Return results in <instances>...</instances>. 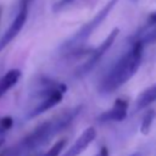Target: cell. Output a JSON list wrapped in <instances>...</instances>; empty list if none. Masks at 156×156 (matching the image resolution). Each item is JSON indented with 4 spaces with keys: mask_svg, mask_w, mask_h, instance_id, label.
<instances>
[{
    "mask_svg": "<svg viewBox=\"0 0 156 156\" xmlns=\"http://www.w3.org/2000/svg\"><path fill=\"white\" fill-rule=\"evenodd\" d=\"M95 156H108V150H107V147L102 146V147L99 150V152H98Z\"/></svg>",
    "mask_w": 156,
    "mask_h": 156,
    "instance_id": "9a60e30c",
    "label": "cell"
},
{
    "mask_svg": "<svg viewBox=\"0 0 156 156\" xmlns=\"http://www.w3.org/2000/svg\"><path fill=\"white\" fill-rule=\"evenodd\" d=\"M26 1H28V2H30V1H32V0H26Z\"/></svg>",
    "mask_w": 156,
    "mask_h": 156,
    "instance_id": "d6986e66",
    "label": "cell"
},
{
    "mask_svg": "<svg viewBox=\"0 0 156 156\" xmlns=\"http://www.w3.org/2000/svg\"><path fill=\"white\" fill-rule=\"evenodd\" d=\"M4 143H5V139H4L2 136H0V147L4 145Z\"/></svg>",
    "mask_w": 156,
    "mask_h": 156,
    "instance_id": "2e32d148",
    "label": "cell"
},
{
    "mask_svg": "<svg viewBox=\"0 0 156 156\" xmlns=\"http://www.w3.org/2000/svg\"><path fill=\"white\" fill-rule=\"evenodd\" d=\"M129 156H141V154H140V152H134V154H132V155H129Z\"/></svg>",
    "mask_w": 156,
    "mask_h": 156,
    "instance_id": "e0dca14e",
    "label": "cell"
},
{
    "mask_svg": "<svg viewBox=\"0 0 156 156\" xmlns=\"http://www.w3.org/2000/svg\"><path fill=\"white\" fill-rule=\"evenodd\" d=\"M66 90H67V88L65 84L50 82V84L45 85L44 90L40 93V101L34 107H32L27 118L30 119L33 117H37V116L46 112L51 107L56 106L57 104H60L61 100L63 99Z\"/></svg>",
    "mask_w": 156,
    "mask_h": 156,
    "instance_id": "277c9868",
    "label": "cell"
},
{
    "mask_svg": "<svg viewBox=\"0 0 156 156\" xmlns=\"http://www.w3.org/2000/svg\"><path fill=\"white\" fill-rule=\"evenodd\" d=\"M0 156H4V155H0Z\"/></svg>",
    "mask_w": 156,
    "mask_h": 156,
    "instance_id": "ffe728a7",
    "label": "cell"
},
{
    "mask_svg": "<svg viewBox=\"0 0 156 156\" xmlns=\"http://www.w3.org/2000/svg\"><path fill=\"white\" fill-rule=\"evenodd\" d=\"M144 45L139 41H133L130 48L116 61L112 68L106 73L99 84L101 94H110L124 85L138 72L143 58Z\"/></svg>",
    "mask_w": 156,
    "mask_h": 156,
    "instance_id": "6da1fadb",
    "label": "cell"
},
{
    "mask_svg": "<svg viewBox=\"0 0 156 156\" xmlns=\"http://www.w3.org/2000/svg\"><path fill=\"white\" fill-rule=\"evenodd\" d=\"M155 101H156V83L150 85L143 93L139 94L136 102H135V111H140V110L150 106Z\"/></svg>",
    "mask_w": 156,
    "mask_h": 156,
    "instance_id": "30bf717a",
    "label": "cell"
},
{
    "mask_svg": "<svg viewBox=\"0 0 156 156\" xmlns=\"http://www.w3.org/2000/svg\"><path fill=\"white\" fill-rule=\"evenodd\" d=\"M155 119H156V110L151 108V110H149L144 115V117L141 119V123H140V133L144 134V135H147L150 133V130H151V127H152Z\"/></svg>",
    "mask_w": 156,
    "mask_h": 156,
    "instance_id": "8fae6325",
    "label": "cell"
},
{
    "mask_svg": "<svg viewBox=\"0 0 156 156\" xmlns=\"http://www.w3.org/2000/svg\"><path fill=\"white\" fill-rule=\"evenodd\" d=\"M117 2H118V0H108L102 6V9L90 21H88L84 26H82L69 39H67L61 45V51L71 54V52H74V51L79 50L82 48V45H84V43L94 33V30L106 20V17L110 15L111 10H113V7L116 6Z\"/></svg>",
    "mask_w": 156,
    "mask_h": 156,
    "instance_id": "3957f363",
    "label": "cell"
},
{
    "mask_svg": "<svg viewBox=\"0 0 156 156\" xmlns=\"http://www.w3.org/2000/svg\"><path fill=\"white\" fill-rule=\"evenodd\" d=\"M22 73L20 69L17 68H13V69H10L7 71L1 78H0V99L13 87L18 83L20 78H21Z\"/></svg>",
    "mask_w": 156,
    "mask_h": 156,
    "instance_id": "9c48e42d",
    "label": "cell"
},
{
    "mask_svg": "<svg viewBox=\"0 0 156 156\" xmlns=\"http://www.w3.org/2000/svg\"><path fill=\"white\" fill-rule=\"evenodd\" d=\"M128 113V100L127 99H117L111 108L102 112L98 116V121L106 123V122H121L127 117Z\"/></svg>",
    "mask_w": 156,
    "mask_h": 156,
    "instance_id": "52a82bcc",
    "label": "cell"
},
{
    "mask_svg": "<svg viewBox=\"0 0 156 156\" xmlns=\"http://www.w3.org/2000/svg\"><path fill=\"white\" fill-rule=\"evenodd\" d=\"M28 4H29L28 1L21 0L20 9H18V12H17L16 17L11 22L10 27L4 33V35L0 38V51L4 50L18 35V33L22 30V28H23V26L27 21V17H28Z\"/></svg>",
    "mask_w": 156,
    "mask_h": 156,
    "instance_id": "8992f818",
    "label": "cell"
},
{
    "mask_svg": "<svg viewBox=\"0 0 156 156\" xmlns=\"http://www.w3.org/2000/svg\"><path fill=\"white\" fill-rule=\"evenodd\" d=\"M73 1H76V0H58V1H57V2L54 5L52 10H54L55 12H58V11L63 10L65 7H67L68 5H71Z\"/></svg>",
    "mask_w": 156,
    "mask_h": 156,
    "instance_id": "5bb4252c",
    "label": "cell"
},
{
    "mask_svg": "<svg viewBox=\"0 0 156 156\" xmlns=\"http://www.w3.org/2000/svg\"><path fill=\"white\" fill-rule=\"evenodd\" d=\"M96 136V130L94 127H88L73 143V145L62 155V156H78L80 155L88 146L89 144L95 139Z\"/></svg>",
    "mask_w": 156,
    "mask_h": 156,
    "instance_id": "ba28073f",
    "label": "cell"
},
{
    "mask_svg": "<svg viewBox=\"0 0 156 156\" xmlns=\"http://www.w3.org/2000/svg\"><path fill=\"white\" fill-rule=\"evenodd\" d=\"M118 33H119V29H118V28H113V29L110 32V34L105 38V40H104L99 46H96V48L89 54L88 58L83 62V65H80V66L77 68V71H76L77 77H84L85 74H88V73L99 63V61L102 58V56L107 52V50H108V49L111 48V45L115 43V40H116Z\"/></svg>",
    "mask_w": 156,
    "mask_h": 156,
    "instance_id": "5b68a950",
    "label": "cell"
},
{
    "mask_svg": "<svg viewBox=\"0 0 156 156\" xmlns=\"http://www.w3.org/2000/svg\"><path fill=\"white\" fill-rule=\"evenodd\" d=\"M1 12H2V9H1V6H0V17H1Z\"/></svg>",
    "mask_w": 156,
    "mask_h": 156,
    "instance_id": "ac0fdd59",
    "label": "cell"
},
{
    "mask_svg": "<svg viewBox=\"0 0 156 156\" xmlns=\"http://www.w3.org/2000/svg\"><path fill=\"white\" fill-rule=\"evenodd\" d=\"M79 111H80V106H77L69 111H66L63 115L57 116L54 119L43 122L32 133H29L26 138H23V140L18 145H16V147L7 150L4 154V156H21L48 143L52 136H55L67 126H69Z\"/></svg>",
    "mask_w": 156,
    "mask_h": 156,
    "instance_id": "7a4b0ae2",
    "label": "cell"
},
{
    "mask_svg": "<svg viewBox=\"0 0 156 156\" xmlns=\"http://www.w3.org/2000/svg\"><path fill=\"white\" fill-rule=\"evenodd\" d=\"M12 124H13L12 117H10V116L1 117V118H0V136H1L5 132H7V130L12 127Z\"/></svg>",
    "mask_w": 156,
    "mask_h": 156,
    "instance_id": "4fadbf2b",
    "label": "cell"
},
{
    "mask_svg": "<svg viewBox=\"0 0 156 156\" xmlns=\"http://www.w3.org/2000/svg\"><path fill=\"white\" fill-rule=\"evenodd\" d=\"M66 145V139H61L57 143H55L45 154L40 155V156H58L63 149V146Z\"/></svg>",
    "mask_w": 156,
    "mask_h": 156,
    "instance_id": "7c38bea8",
    "label": "cell"
}]
</instances>
